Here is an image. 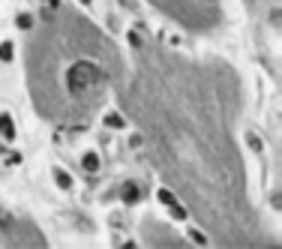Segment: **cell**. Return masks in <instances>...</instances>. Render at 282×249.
Returning a JSON list of instances; mask_svg holds the SVG:
<instances>
[{
	"mask_svg": "<svg viewBox=\"0 0 282 249\" xmlns=\"http://www.w3.org/2000/svg\"><path fill=\"white\" fill-rule=\"evenodd\" d=\"M120 102L162 183L222 246H267L237 144L243 90L225 60L186 57L132 36V69Z\"/></svg>",
	"mask_w": 282,
	"mask_h": 249,
	"instance_id": "1",
	"label": "cell"
},
{
	"mask_svg": "<svg viewBox=\"0 0 282 249\" xmlns=\"http://www.w3.org/2000/svg\"><path fill=\"white\" fill-rule=\"evenodd\" d=\"M126 63L111 36L66 3H48L27 42V90L57 126H84L120 87Z\"/></svg>",
	"mask_w": 282,
	"mask_h": 249,
	"instance_id": "2",
	"label": "cell"
},
{
	"mask_svg": "<svg viewBox=\"0 0 282 249\" xmlns=\"http://www.w3.org/2000/svg\"><path fill=\"white\" fill-rule=\"evenodd\" d=\"M150 6L192 33H207L222 21L220 0H150Z\"/></svg>",
	"mask_w": 282,
	"mask_h": 249,
	"instance_id": "3",
	"label": "cell"
},
{
	"mask_svg": "<svg viewBox=\"0 0 282 249\" xmlns=\"http://www.w3.org/2000/svg\"><path fill=\"white\" fill-rule=\"evenodd\" d=\"M45 243L48 240L33 219L12 210H0V246H45Z\"/></svg>",
	"mask_w": 282,
	"mask_h": 249,
	"instance_id": "4",
	"label": "cell"
},
{
	"mask_svg": "<svg viewBox=\"0 0 282 249\" xmlns=\"http://www.w3.org/2000/svg\"><path fill=\"white\" fill-rule=\"evenodd\" d=\"M141 240L150 246H186V237H180L174 228H168L159 219H144L141 222Z\"/></svg>",
	"mask_w": 282,
	"mask_h": 249,
	"instance_id": "5",
	"label": "cell"
},
{
	"mask_svg": "<svg viewBox=\"0 0 282 249\" xmlns=\"http://www.w3.org/2000/svg\"><path fill=\"white\" fill-rule=\"evenodd\" d=\"M0 132H3L6 138H12V120H9V117H0Z\"/></svg>",
	"mask_w": 282,
	"mask_h": 249,
	"instance_id": "6",
	"label": "cell"
},
{
	"mask_svg": "<svg viewBox=\"0 0 282 249\" xmlns=\"http://www.w3.org/2000/svg\"><path fill=\"white\" fill-rule=\"evenodd\" d=\"M84 165H87V168H96V156H84Z\"/></svg>",
	"mask_w": 282,
	"mask_h": 249,
	"instance_id": "7",
	"label": "cell"
},
{
	"mask_svg": "<svg viewBox=\"0 0 282 249\" xmlns=\"http://www.w3.org/2000/svg\"><path fill=\"white\" fill-rule=\"evenodd\" d=\"M246 3H252V6H258V3H264V0H246Z\"/></svg>",
	"mask_w": 282,
	"mask_h": 249,
	"instance_id": "8",
	"label": "cell"
}]
</instances>
